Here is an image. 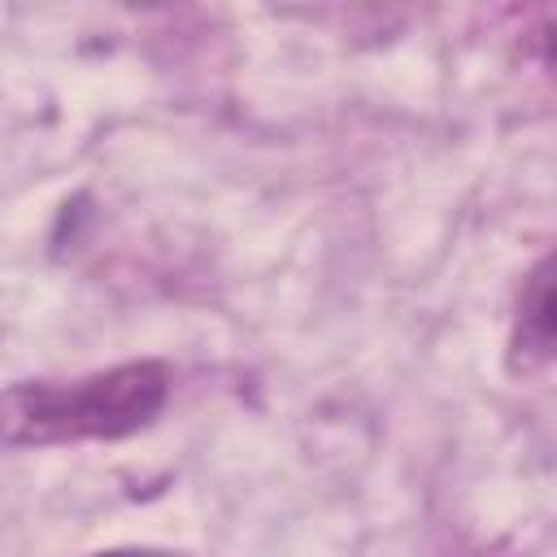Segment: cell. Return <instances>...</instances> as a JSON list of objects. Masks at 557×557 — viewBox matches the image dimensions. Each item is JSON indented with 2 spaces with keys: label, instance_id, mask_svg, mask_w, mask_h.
<instances>
[{
  "label": "cell",
  "instance_id": "obj_1",
  "mask_svg": "<svg viewBox=\"0 0 557 557\" xmlns=\"http://www.w3.org/2000/svg\"><path fill=\"white\" fill-rule=\"evenodd\" d=\"M170 396V370L161 361H126L74 383H13L0 392L4 444H65V440H117L148 426Z\"/></svg>",
  "mask_w": 557,
  "mask_h": 557
},
{
  "label": "cell",
  "instance_id": "obj_3",
  "mask_svg": "<svg viewBox=\"0 0 557 557\" xmlns=\"http://www.w3.org/2000/svg\"><path fill=\"white\" fill-rule=\"evenodd\" d=\"M96 557H170V553H152V548H113V553H96Z\"/></svg>",
  "mask_w": 557,
  "mask_h": 557
},
{
  "label": "cell",
  "instance_id": "obj_2",
  "mask_svg": "<svg viewBox=\"0 0 557 557\" xmlns=\"http://www.w3.org/2000/svg\"><path fill=\"white\" fill-rule=\"evenodd\" d=\"M513 352L527 366H544L553 357V257H544L522 292V309H518V335H513Z\"/></svg>",
  "mask_w": 557,
  "mask_h": 557
}]
</instances>
